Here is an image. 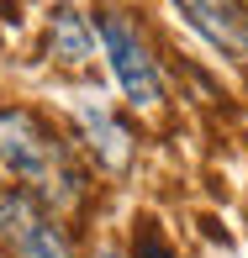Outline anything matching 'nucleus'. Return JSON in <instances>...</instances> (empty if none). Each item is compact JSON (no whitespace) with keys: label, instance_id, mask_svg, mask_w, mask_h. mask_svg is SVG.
<instances>
[{"label":"nucleus","instance_id":"3","mask_svg":"<svg viewBox=\"0 0 248 258\" xmlns=\"http://www.w3.org/2000/svg\"><path fill=\"white\" fill-rule=\"evenodd\" d=\"M0 242H6L16 258H79L69 248L58 216L37 201V195H27V190L0 195Z\"/></svg>","mask_w":248,"mask_h":258},{"label":"nucleus","instance_id":"2","mask_svg":"<svg viewBox=\"0 0 248 258\" xmlns=\"http://www.w3.org/2000/svg\"><path fill=\"white\" fill-rule=\"evenodd\" d=\"M101 42H106V58H111V74L122 85V95L132 105H159L164 100V74H159V58H153L143 27L127 21L122 11H106L101 16Z\"/></svg>","mask_w":248,"mask_h":258},{"label":"nucleus","instance_id":"6","mask_svg":"<svg viewBox=\"0 0 248 258\" xmlns=\"http://www.w3.org/2000/svg\"><path fill=\"white\" fill-rule=\"evenodd\" d=\"M48 58H53V63H64V69H85L90 58H95V27H90L74 6H58V11H53Z\"/></svg>","mask_w":248,"mask_h":258},{"label":"nucleus","instance_id":"1","mask_svg":"<svg viewBox=\"0 0 248 258\" xmlns=\"http://www.w3.org/2000/svg\"><path fill=\"white\" fill-rule=\"evenodd\" d=\"M0 163L16 174L21 184H32L27 195H37L42 206H74L85 195V174L69 158V143L53 132L42 116L21 111V105H0Z\"/></svg>","mask_w":248,"mask_h":258},{"label":"nucleus","instance_id":"8","mask_svg":"<svg viewBox=\"0 0 248 258\" xmlns=\"http://www.w3.org/2000/svg\"><path fill=\"white\" fill-rule=\"evenodd\" d=\"M101 258H122V253H111V248H106V253H101Z\"/></svg>","mask_w":248,"mask_h":258},{"label":"nucleus","instance_id":"7","mask_svg":"<svg viewBox=\"0 0 248 258\" xmlns=\"http://www.w3.org/2000/svg\"><path fill=\"white\" fill-rule=\"evenodd\" d=\"M132 258H174V248L159 237V227H143V232H137V248H132Z\"/></svg>","mask_w":248,"mask_h":258},{"label":"nucleus","instance_id":"5","mask_svg":"<svg viewBox=\"0 0 248 258\" xmlns=\"http://www.w3.org/2000/svg\"><path fill=\"white\" fill-rule=\"evenodd\" d=\"M74 126H79V137H85V148L95 153L101 169H127L132 163V132H127V121L122 116H111L106 105H79L74 111Z\"/></svg>","mask_w":248,"mask_h":258},{"label":"nucleus","instance_id":"4","mask_svg":"<svg viewBox=\"0 0 248 258\" xmlns=\"http://www.w3.org/2000/svg\"><path fill=\"white\" fill-rule=\"evenodd\" d=\"M174 6L222 58L248 63V0H174Z\"/></svg>","mask_w":248,"mask_h":258}]
</instances>
